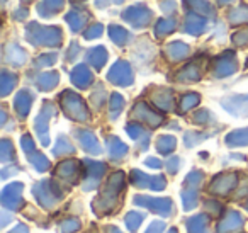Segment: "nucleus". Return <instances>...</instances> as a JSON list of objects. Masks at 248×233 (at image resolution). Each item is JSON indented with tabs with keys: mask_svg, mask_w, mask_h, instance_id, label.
Instances as JSON below:
<instances>
[{
	"mask_svg": "<svg viewBox=\"0 0 248 233\" xmlns=\"http://www.w3.org/2000/svg\"><path fill=\"white\" fill-rule=\"evenodd\" d=\"M68 97H70L68 100L65 99L66 114L70 113V116H73L75 119H85L87 114H85V107H83L82 100H80L78 97L72 96V94H68Z\"/></svg>",
	"mask_w": 248,
	"mask_h": 233,
	"instance_id": "nucleus-9",
	"label": "nucleus"
},
{
	"mask_svg": "<svg viewBox=\"0 0 248 233\" xmlns=\"http://www.w3.org/2000/svg\"><path fill=\"white\" fill-rule=\"evenodd\" d=\"M234 185H236V175L223 174V175H217V177L214 179V182L211 184V191H213L214 194L226 196Z\"/></svg>",
	"mask_w": 248,
	"mask_h": 233,
	"instance_id": "nucleus-7",
	"label": "nucleus"
},
{
	"mask_svg": "<svg viewBox=\"0 0 248 233\" xmlns=\"http://www.w3.org/2000/svg\"><path fill=\"white\" fill-rule=\"evenodd\" d=\"M167 165H169V170H170V172H172V174H173V172H175L177 168H179V167H177V165H179V160H177V158H173V160H170V162H169V164H167Z\"/></svg>",
	"mask_w": 248,
	"mask_h": 233,
	"instance_id": "nucleus-28",
	"label": "nucleus"
},
{
	"mask_svg": "<svg viewBox=\"0 0 248 233\" xmlns=\"http://www.w3.org/2000/svg\"><path fill=\"white\" fill-rule=\"evenodd\" d=\"M189 233H207V218L204 215H197L187 221Z\"/></svg>",
	"mask_w": 248,
	"mask_h": 233,
	"instance_id": "nucleus-11",
	"label": "nucleus"
},
{
	"mask_svg": "<svg viewBox=\"0 0 248 233\" xmlns=\"http://www.w3.org/2000/svg\"><path fill=\"white\" fill-rule=\"evenodd\" d=\"M66 151H73V148L70 147V143L63 141V138H62V140H60V145L55 148V153L56 155H63V153H66Z\"/></svg>",
	"mask_w": 248,
	"mask_h": 233,
	"instance_id": "nucleus-24",
	"label": "nucleus"
},
{
	"mask_svg": "<svg viewBox=\"0 0 248 233\" xmlns=\"http://www.w3.org/2000/svg\"><path fill=\"white\" fill-rule=\"evenodd\" d=\"M77 162H65V164L60 165L58 168V175L62 179H66V181H72L73 177H77L78 174V167H77Z\"/></svg>",
	"mask_w": 248,
	"mask_h": 233,
	"instance_id": "nucleus-12",
	"label": "nucleus"
},
{
	"mask_svg": "<svg viewBox=\"0 0 248 233\" xmlns=\"http://www.w3.org/2000/svg\"><path fill=\"white\" fill-rule=\"evenodd\" d=\"M29 104H31V96L28 92H21L17 96V100H16V107H17L19 114L24 116L26 113L29 111Z\"/></svg>",
	"mask_w": 248,
	"mask_h": 233,
	"instance_id": "nucleus-18",
	"label": "nucleus"
},
{
	"mask_svg": "<svg viewBox=\"0 0 248 233\" xmlns=\"http://www.w3.org/2000/svg\"><path fill=\"white\" fill-rule=\"evenodd\" d=\"M197 96H187V97H184V100H182V109L186 111V109H189V107H192L194 104H197Z\"/></svg>",
	"mask_w": 248,
	"mask_h": 233,
	"instance_id": "nucleus-26",
	"label": "nucleus"
},
{
	"mask_svg": "<svg viewBox=\"0 0 248 233\" xmlns=\"http://www.w3.org/2000/svg\"><path fill=\"white\" fill-rule=\"evenodd\" d=\"M109 79L112 80V82L119 83V85H124V83H129L131 82V73H129V68L126 63H117L116 67L112 68V72H110Z\"/></svg>",
	"mask_w": 248,
	"mask_h": 233,
	"instance_id": "nucleus-10",
	"label": "nucleus"
},
{
	"mask_svg": "<svg viewBox=\"0 0 248 233\" xmlns=\"http://www.w3.org/2000/svg\"><path fill=\"white\" fill-rule=\"evenodd\" d=\"M187 187H192V189H196L197 185L201 184V181H202V174L201 172H197V170H194L192 174H189L187 175Z\"/></svg>",
	"mask_w": 248,
	"mask_h": 233,
	"instance_id": "nucleus-22",
	"label": "nucleus"
},
{
	"mask_svg": "<svg viewBox=\"0 0 248 233\" xmlns=\"http://www.w3.org/2000/svg\"><path fill=\"white\" fill-rule=\"evenodd\" d=\"M107 233H121V232L116 228V226H110V228H107Z\"/></svg>",
	"mask_w": 248,
	"mask_h": 233,
	"instance_id": "nucleus-30",
	"label": "nucleus"
},
{
	"mask_svg": "<svg viewBox=\"0 0 248 233\" xmlns=\"http://www.w3.org/2000/svg\"><path fill=\"white\" fill-rule=\"evenodd\" d=\"M182 201H184V209H194L197 206V194L196 189L187 187L182 191Z\"/></svg>",
	"mask_w": 248,
	"mask_h": 233,
	"instance_id": "nucleus-14",
	"label": "nucleus"
},
{
	"mask_svg": "<svg viewBox=\"0 0 248 233\" xmlns=\"http://www.w3.org/2000/svg\"><path fill=\"white\" fill-rule=\"evenodd\" d=\"M29 160H31V164L34 165L38 170H46V168L49 167V162L46 160V157H43V155H31Z\"/></svg>",
	"mask_w": 248,
	"mask_h": 233,
	"instance_id": "nucleus-21",
	"label": "nucleus"
},
{
	"mask_svg": "<svg viewBox=\"0 0 248 233\" xmlns=\"http://www.w3.org/2000/svg\"><path fill=\"white\" fill-rule=\"evenodd\" d=\"M173 147H175V140L170 136H162L158 141V150L163 151V153H170V151L173 150Z\"/></svg>",
	"mask_w": 248,
	"mask_h": 233,
	"instance_id": "nucleus-20",
	"label": "nucleus"
},
{
	"mask_svg": "<svg viewBox=\"0 0 248 233\" xmlns=\"http://www.w3.org/2000/svg\"><path fill=\"white\" fill-rule=\"evenodd\" d=\"M78 228H80V223L77 221V219H66V221H63V225H62L63 233H73Z\"/></svg>",
	"mask_w": 248,
	"mask_h": 233,
	"instance_id": "nucleus-23",
	"label": "nucleus"
},
{
	"mask_svg": "<svg viewBox=\"0 0 248 233\" xmlns=\"http://www.w3.org/2000/svg\"><path fill=\"white\" fill-rule=\"evenodd\" d=\"M22 184L16 182L11 184L2 191V204L7 209H19V206L22 204Z\"/></svg>",
	"mask_w": 248,
	"mask_h": 233,
	"instance_id": "nucleus-5",
	"label": "nucleus"
},
{
	"mask_svg": "<svg viewBox=\"0 0 248 233\" xmlns=\"http://www.w3.org/2000/svg\"><path fill=\"white\" fill-rule=\"evenodd\" d=\"M146 165H152V168H160V167H162V164H160L156 158H148V160H146Z\"/></svg>",
	"mask_w": 248,
	"mask_h": 233,
	"instance_id": "nucleus-27",
	"label": "nucleus"
},
{
	"mask_svg": "<svg viewBox=\"0 0 248 233\" xmlns=\"http://www.w3.org/2000/svg\"><path fill=\"white\" fill-rule=\"evenodd\" d=\"M247 209H248V202H247Z\"/></svg>",
	"mask_w": 248,
	"mask_h": 233,
	"instance_id": "nucleus-32",
	"label": "nucleus"
},
{
	"mask_svg": "<svg viewBox=\"0 0 248 233\" xmlns=\"http://www.w3.org/2000/svg\"><path fill=\"white\" fill-rule=\"evenodd\" d=\"M163 228H165V221H153L146 233H162Z\"/></svg>",
	"mask_w": 248,
	"mask_h": 233,
	"instance_id": "nucleus-25",
	"label": "nucleus"
},
{
	"mask_svg": "<svg viewBox=\"0 0 248 233\" xmlns=\"http://www.w3.org/2000/svg\"><path fill=\"white\" fill-rule=\"evenodd\" d=\"M243 226V218L238 211H230L217 225V233H234Z\"/></svg>",
	"mask_w": 248,
	"mask_h": 233,
	"instance_id": "nucleus-6",
	"label": "nucleus"
},
{
	"mask_svg": "<svg viewBox=\"0 0 248 233\" xmlns=\"http://www.w3.org/2000/svg\"><path fill=\"white\" fill-rule=\"evenodd\" d=\"M135 204L145 206V208L152 209L153 213H158L162 216L172 215L173 202L169 198H150V196H138L135 198Z\"/></svg>",
	"mask_w": 248,
	"mask_h": 233,
	"instance_id": "nucleus-3",
	"label": "nucleus"
},
{
	"mask_svg": "<svg viewBox=\"0 0 248 233\" xmlns=\"http://www.w3.org/2000/svg\"><path fill=\"white\" fill-rule=\"evenodd\" d=\"M143 221V215L141 213H136V211H131L126 215V226L129 228V232H136L140 228Z\"/></svg>",
	"mask_w": 248,
	"mask_h": 233,
	"instance_id": "nucleus-17",
	"label": "nucleus"
},
{
	"mask_svg": "<svg viewBox=\"0 0 248 233\" xmlns=\"http://www.w3.org/2000/svg\"><path fill=\"white\" fill-rule=\"evenodd\" d=\"M11 233H29V230L28 228H26V226L24 225H17V226H16V228L14 230H12V232Z\"/></svg>",
	"mask_w": 248,
	"mask_h": 233,
	"instance_id": "nucleus-29",
	"label": "nucleus"
},
{
	"mask_svg": "<svg viewBox=\"0 0 248 233\" xmlns=\"http://www.w3.org/2000/svg\"><path fill=\"white\" fill-rule=\"evenodd\" d=\"M80 143H82V147L85 148L87 151H90V153H95V155L100 153V148H99V145H97V140L90 133H82Z\"/></svg>",
	"mask_w": 248,
	"mask_h": 233,
	"instance_id": "nucleus-13",
	"label": "nucleus"
},
{
	"mask_svg": "<svg viewBox=\"0 0 248 233\" xmlns=\"http://www.w3.org/2000/svg\"><path fill=\"white\" fill-rule=\"evenodd\" d=\"M169 233H177V232H175V230H170V232H169Z\"/></svg>",
	"mask_w": 248,
	"mask_h": 233,
	"instance_id": "nucleus-31",
	"label": "nucleus"
},
{
	"mask_svg": "<svg viewBox=\"0 0 248 233\" xmlns=\"http://www.w3.org/2000/svg\"><path fill=\"white\" fill-rule=\"evenodd\" d=\"M32 192H34V196L38 198L39 204L46 209L53 208V206L58 202V199L62 198V192L58 191V187L49 181H43V182H39V184H36L34 187H32Z\"/></svg>",
	"mask_w": 248,
	"mask_h": 233,
	"instance_id": "nucleus-2",
	"label": "nucleus"
},
{
	"mask_svg": "<svg viewBox=\"0 0 248 233\" xmlns=\"http://www.w3.org/2000/svg\"><path fill=\"white\" fill-rule=\"evenodd\" d=\"M131 182L136 187L143 189V187H150L152 191H160V189L165 187V179L156 175V177H148L143 172L140 170H133L131 172Z\"/></svg>",
	"mask_w": 248,
	"mask_h": 233,
	"instance_id": "nucleus-4",
	"label": "nucleus"
},
{
	"mask_svg": "<svg viewBox=\"0 0 248 233\" xmlns=\"http://www.w3.org/2000/svg\"><path fill=\"white\" fill-rule=\"evenodd\" d=\"M85 164L89 167H87V184H83V191H90V189L99 184V179L106 172V167H104V164H95V162H85Z\"/></svg>",
	"mask_w": 248,
	"mask_h": 233,
	"instance_id": "nucleus-8",
	"label": "nucleus"
},
{
	"mask_svg": "<svg viewBox=\"0 0 248 233\" xmlns=\"http://www.w3.org/2000/svg\"><path fill=\"white\" fill-rule=\"evenodd\" d=\"M72 79H73V82L77 83L78 87H85L87 83L90 82V73L87 72V68H83V67H78V68L73 72V75H72Z\"/></svg>",
	"mask_w": 248,
	"mask_h": 233,
	"instance_id": "nucleus-16",
	"label": "nucleus"
},
{
	"mask_svg": "<svg viewBox=\"0 0 248 233\" xmlns=\"http://www.w3.org/2000/svg\"><path fill=\"white\" fill-rule=\"evenodd\" d=\"M107 145H109V150H110V155H112V158H121L124 157V153H126V145H123L121 141H117V138H110V140H107Z\"/></svg>",
	"mask_w": 248,
	"mask_h": 233,
	"instance_id": "nucleus-15",
	"label": "nucleus"
},
{
	"mask_svg": "<svg viewBox=\"0 0 248 233\" xmlns=\"http://www.w3.org/2000/svg\"><path fill=\"white\" fill-rule=\"evenodd\" d=\"M230 145H248V130L247 131H236V133L228 136Z\"/></svg>",
	"mask_w": 248,
	"mask_h": 233,
	"instance_id": "nucleus-19",
	"label": "nucleus"
},
{
	"mask_svg": "<svg viewBox=\"0 0 248 233\" xmlns=\"http://www.w3.org/2000/svg\"><path fill=\"white\" fill-rule=\"evenodd\" d=\"M123 181L124 175L121 172H116V174L110 175L106 191L100 194V198L97 201H93V211H97L99 215H104V213L110 211L116 206L117 196H119L121 189H123Z\"/></svg>",
	"mask_w": 248,
	"mask_h": 233,
	"instance_id": "nucleus-1",
	"label": "nucleus"
}]
</instances>
